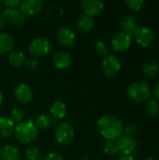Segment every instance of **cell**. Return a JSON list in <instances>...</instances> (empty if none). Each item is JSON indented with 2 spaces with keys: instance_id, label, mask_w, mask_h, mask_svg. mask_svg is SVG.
Returning <instances> with one entry per match:
<instances>
[{
  "instance_id": "cell-21",
  "label": "cell",
  "mask_w": 159,
  "mask_h": 160,
  "mask_svg": "<svg viewBox=\"0 0 159 160\" xmlns=\"http://www.w3.org/2000/svg\"><path fill=\"white\" fill-rule=\"evenodd\" d=\"M8 63L12 66V67H22L26 59H25V54L21 50H13L9 52L8 54Z\"/></svg>"
},
{
  "instance_id": "cell-19",
  "label": "cell",
  "mask_w": 159,
  "mask_h": 160,
  "mask_svg": "<svg viewBox=\"0 0 159 160\" xmlns=\"http://www.w3.org/2000/svg\"><path fill=\"white\" fill-rule=\"evenodd\" d=\"M77 26H78V29L80 30V32H82L83 34H87V33H90L94 29L95 21L93 18L82 13L80 15V17L78 19Z\"/></svg>"
},
{
  "instance_id": "cell-4",
  "label": "cell",
  "mask_w": 159,
  "mask_h": 160,
  "mask_svg": "<svg viewBox=\"0 0 159 160\" xmlns=\"http://www.w3.org/2000/svg\"><path fill=\"white\" fill-rule=\"evenodd\" d=\"M75 137V131L73 127L67 122H61L55 128L54 138L55 141L62 146L69 145Z\"/></svg>"
},
{
  "instance_id": "cell-22",
  "label": "cell",
  "mask_w": 159,
  "mask_h": 160,
  "mask_svg": "<svg viewBox=\"0 0 159 160\" xmlns=\"http://www.w3.org/2000/svg\"><path fill=\"white\" fill-rule=\"evenodd\" d=\"M14 40L12 37L7 33L0 34V55L10 52L13 49Z\"/></svg>"
},
{
  "instance_id": "cell-30",
  "label": "cell",
  "mask_w": 159,
  "mask_h": 160,
  "mask_svg": "<svg viewBox=\"0 0 159 160\" xmlns=\"http://www.w3.org/2000/svg\"><path fill=\"white\" fill-rule=\"evenodd\" d=\"M95 50L98 54L106 55L109 52L108 45L103 40H97L95 42Z\"/></svg>"
},
{
  "instance_id": "cell-28",
  "label": "cell",
  "mask_w": 159,
  "mask_h": 160,
  "mask_svg": "<svg viewBox=\"0 0 159 160\" xmlns=\"http://www.w3.org/2000/svg\"><path fill=\"white\" fill-rule=\"evenodd\" d=\"M24 157L26 160H41V152L37 147H30L26 150Z\"/></svg>"
},
{
  "instance_id": "cell-18",
  "label": "cell",
  "mask_w": 159,
  "mask_h": 160,
  "mask_svg": "<svg viewBox=\"0 0 159 160\" xmlns=\"http://www.w3.org/2000/svg\"><path fill=\"white\" fill-rule=\"evenodd\" d=\"M50 112L53 119L63 120L67 114V108L64 102L55 101L52 104V106L50 108Z\"/></svg>"
},
{
  "instance_id": "cell-26",
  "label": "cell",
  "mask_w": 159,
  "mask_h": 160,
  "mask_svg": "<svg viewBox=\"0 0 159 160\" xmlns=\"http://www.w3.org/2000/svg\"><path fill=\"white\" fill-rule=\"evenodd\" d=\"M103 152L107 156H114L118 153L117 142L114 140H107L103 145Z\"/></svg>"
},
{
  "instance_id": "cell-10",
  "label": "cell",
  "mask_w": 159,
  "mask_h": 160,
  "mask_svg": "<svg viewBox=\"0 0 159 160\" xmlns=\"http://www.w3.org/2000/svg\"><path fill=\"white\" fill-rule=\"evenodd\" d=\"M1 18L5 22H8L9 23L17 26H21L24 24L26 17L20 9L16 8H5L1 12Z\"/></svg>"
},
{
  "instance_id": "cell-41",
  "label": "cell",
  "mask_w": 159,
  "mask_h": 160,
  "mask_svg": "<svg viewBox=\"0 0 159 160\" xmlns=\"http://www.w3.org/2000/svg\"><path fill=\"white\" fill-rule=\"evenodd\" d=\"M97 160H101V159H97Z\"/></svg>"
},
{
  "instance_id": "cell-37",
  "label": "cell",
  "mask_w": 159,
  "mask_h": 160,
  "mask_svg": "<svg viewBox=\"0 0 159 160\" xmlns=\"http://www.w3.org/2000/svg\"><path fill=\"white\" fill-rule=\"evenodd\" d=\"M5 24H6V22L2 18H0V31L5 27Z\"/></svg>"
},
{
  "instance_id": "cell-25",
  "label": "cell",
  "mask_w": 159,
  "mask_h": 160,
  "mask_svg": "<svg viewBox=\"0 0 159 160\" xmlns=\"http://www.w3.org/2000/svg\"><path fill=\"white\" fill-rule=\"evenodd\" d=\"M145 112L150 116H157L159 113V102L156 99H150L144 106Z\"/></svg>"
},
{
  "instance_id": "cell-31",
  "label": "cell",
  "mask_w": 159,
  "mask_h": 160,
  "mask_svg": "<svg viewBox=\"0 0 159 160\" xmlns=\"http://www.w3.org/2000/svg\"><path fill=\"white\" fill-rule=\"evenodd\" d=\"M25 65H26V68L29 71H35L37 69V68L39 66V62L37 58L31 57L25 61Z\"/></svg>"
},
{
  "instance_id": "cell-3",
  "label": "cell",
  "mask_w": 159,
  "mask_h": 160,
  "mask_svg": "<svg viewBox=\"0 0 159 160\" xmlns=\"http://www.w3.org/2000/svg\"><path fill=\"white\" fill-rule=\"evenodd\" d=\"M127 93L131 100L135 102H144L151 98L152 90L146 82H136L128 86Z\"/></svg>"
},
{
  "instance_id": "cell-34",
  "label": "cell",
  "mask_w": 159,
  "mask_h": 160,
  "mask_svg": "<svg viewBox=\"0 0 159 160\" xmlns=\"http://www.w3.org/2000/svg\"><path fill=\"white\" fill-rule=\"evenodd\" d=\"M42 160H65L64 158L57 153H50L49 155H47Z\"/></svg>"
},
{
  "instance_id": "cell-16",
  "label": "cell",
  "mask_w": 159,
  "mask_h": 160,
  "mask_svg": "<svg viewBox=\"0 0 159 160\" xmlns=\"http://www.w3.org/2000/svg\"><path fill=\"white\" fill-rule=\"evenodd\" d=\"M120 25L122 29L124 30L126 34L130 36L131 38L134 36L136 30L138 29V23H137V19L134 15H126L123 17V19L120 22Z\"/></svg>"
},
{
  "instance_id": "cell-2",
  "label": "cell",
  "mask_w": 159,
  "mask_h": 160,
  "mask_svg": "<svg viewBox=\"0 0 159 160\" xmlns=\"http://www.w3.org/2000/svg\"><path fill=\"white\" fill-rule=\"evenodd\" d=\"M38 135V128L32 119L22 121L15 126L14 136L15 139L22 144H30L34 142Z\"/></svg>"
},
{
  "instance_id": "cell-17",
  "label": "cell",
  "mask_w": 159,
  "mask_h": 160,
  "mask_svg": "<svg viewBox=\"0 0 159 160\" xmlns=\"http://www.w3.org/2000/svg\"><path fill=\"white\" fill-rule=\"evenodd\" d=\"M15 124L9 119V117H0V139L8 138L14 133Z\"/></svg>"
},
{
  "instance_id": "cell-36",
  "label": "cell",
  "mask_w": 159,
  "mask_h": 160,
  "mask_svg": "<svg viewBox=\"0 0 159 160\" xmlns=\"http://www.w3.org/2000/svg\"><path fill=\"white\" fill-rule=\"evenodd\" d=\"M116 160H136L132 156H120Z\"/></svg>"
},
{
  "instance_id": "cell-11",
  "label": "cell",
  "mask_w": 159,
  "mask_h": 160,
  "mask_svg": "<svg viewBox=\"0 0 159 160\" xmlns=\"http://www.w3.org/2000/svg\"><path fill=\"white\" fill-rule=\"evenodd\" d=\"M83 14L93 18L102 13L105 8V4L101 0H82L81 2Z\"/></svg>"
},
{
  "instance_id": "cell-29",
  "label": "cell",
  "mask_w": 159,
  "mask_h": 160,
  "mask_svg": "<svg viewBox=\"0 0 159 160\" xmlns=\"http://www.w3.org/2000/svg\"><path fill=\"white\" fill-rule=\"evenodd\" d=\"M24 118V113H23V111L19 109V108H15L11 111L10 112V116H9V119L15 124V123H22V120Z\"/></svg>"
},
{
  "instance_id": "cell-24",
  "label": "cell",
  "mask_w": 159,
  "mask_h": 160,
  "mask_svg": "<svg viewBox=\"0 0 159 160\" xmlns=\"http://www.w3.org/2000/svg\"><path fill=\"white\" fill-rule=\"evenodd\" d=\"M159 67L157 63L154 60H147L142 66V73L147 78H154L157 75Z\"/></svg>"
},
{
  "instance_id": "cell-6",
  "label": "cell",
  "mask_w": 159,
  "mask_h": 160,
  "mask_svg": "<svg viewBox=\"0 0 159 160\" xmlns=\"http://www.w3.org/2000/svg\"><path fill=\"white\" fill-rule=\"evenodd\" d=\"M101 67H102L103 73L107 77L114 78L119 74V72L122 68V63H121L119 57H117L116 55L108 54L103 58Z\"/></svg>"
},
{
  "instance_id": "cell-32",
  "label": "cell",
  "mask_w": 159,
  "mask_h": 160,
  "mask_svg": "<svg viewBox=\"0 0 159 160\" xmlns=\"http://www.w3.org/2000/svg\"><path fill=\"white\" fill-rule=\"evenodd\" d=\"M124 131L125 135L133 138V136H135L138 133V128L135 124H129L126 128H124Z\"/></svg>"
},
{
  "instance_id": "cell-12",
  "label": "cell",
  "mask_w": 159,
  "mask_h": 160,
  "mask_svg": "<svg viewBox=\"0 0 159 160\" xmlns=\"http://www.w3.org/2000/svg\"><path fill=\"white\" fill-rule=\"evenodd\" d=\"M56 38L62 46L70 47L76 41V34L70 28L67 26H61L57 29Z\"/></svg>"
},
{
  "instance_id": "cell-40",
  "label": "cell",
  "mask_w": 159,
  "mask_h": 160,
  "mask_svg": "<svg viewBox=\"0 0 159 160\" xmlns=\"http://www.w3.org/2000/svg\"><path fill=\"white\" fill-rule=\"evenodd\" d=\"M1 149H2V147H1V146H0V152H1Z\"/></svg>"
},
{
  "instance_id": "cell-7",
  "label": "cell",
  "mask_w": 159,
  "mask_h": 160,
  "mask_svg": "<svg viewBox=\"0 0 159 160\" xmlns=\"http://www.w3.org/2000/svg\"><path fill=\"white\" fill-rule=\"evenodd\" d=\"M117 147L121 156H133L138 150V142L134 138L123 135L117 142Z\"/></svg>"
},
{
  "instance_id": "cell-15",
  "label": "cell",
  "mask_w": 159,
  "mask_h": 160,
  "mask_svg": "<svg viewBox=\"0 0 159 160\" xmlns=\"http://www.w3.org/2000/svg\"><path fill=\"white\" fill-rule=\"evenodd\" d=\"M52 63L58 69H67L71 65V56L65 51H57L52 56Z\"/></svg>"
},
{
  "instance_id": "cell-39",
  "label": "cell",
  "mask_w": 159,
  "mask_h": 160,
  "mask_svg": "<svg viewBox=\"0 0 159 160\" xmlns=\"http://www.w3.org/2000/svg\"><path fill=\"white\" fill-rule=\"evenodd\" d=\"M142 160H156L155 158H143V159Z\"/></svg>"
},
{
  "instance_id": "cell-27",
  "label": "cell",
  "mask_w": 159,
  "mask_h": 160,
  "mask_svg": "<svg viewBox=\"0 0 159 160\" xmlns=\"http://www.w3.org/2000/svg\"><path fill=\"white\" fill-rule=\"evenodd\" d=\"M124 3L128 9L135 11V12L140 11L145 4L143 0H126Z\"/></svg>"
},
{
  "instance_id": "cell-33",
  "label": "cell",
  "mask_w": 159,
  "mask_h": 160,
  "mask_svg": "<svg viewBox=\"0 0 159 160\" xmlns=\"http://www.w3.org/2000/svg\"><path fill=\"white\" fill-rule=\"evenodd\" d=\"M21 3H22V1H20V0H4V1H2V4L6 8H14L17 6H20Z\"/></svg>"
},
{
  "instance_id": "cell-23",
  "label": "cell",
  "mask_w": 159,
  "mask_h": 160,
  "mask_svg": "<svg viewBox=\"0 0 159 160\" xmlns=\"http://www.w3.org/2000/svg\"><path fill=\"white\" fill-rule=\"evenodd\" d=\"M34 123L37 128H39L42 129H47V128H50L54 124V119L52 117L51 114L46 113V112H42L37 116Z\"/></svg>"
},
{
  "instance_id": "cell-20",
  "label": "cell",
  "mask_w": 159,
  "mask_h": 160,
  "mask_svg": "<svg viewBox=\"0 0 159 160\" xmlns=\"http://www.w3.org/2000/svg\"><path fill=\"white\" fill-rule=\"evenodd\" d=\"M0 160H21V155L14 145H5L0 152Z\"/></svg>"
},
{
  "instance_id": "cell-8",
  "label": "cell",
  "mask_w": 159,
  "mask_h": 160,
  "mask_svg": "<svg viewBox=\"0 0 159 160\" xmlns=\"http://www.w3.org/2000/svg\"><path fill=\"white\" fill-rule=\"evenodd\" d=\"M132 42V38L123 31L116 32L113 34L111 39V45L113 51L117 52H122L127 51Z\"/></svg>"
},
{
  "instance_id": "cell-14",
  "label": "cell",
  "mask_w": 159,
  "mask_h": 160,
  "mask_svg": "<svg viewBox=\"0 0 159 160\" xmlns=\"http://www.w3.org/2000/svg\"><path fill=\"white\" fill-rule=\"evenodd\" d=\"M43 8V3L40 0H24L20 5V10L26 16H36Z\"/></svg>"
},
{
  "instance_id": "cell-38",
  "label": "cell",
  "mask_w": 159,
  "mask_h": 160,
  "mask_svg": "<svg viewBox=\"0 0 159 160\" xmlns=\"http://www.w3.org/2000/svg\"><path fill=\"white\" fill-rule=\"evenodd\" d=\"M3 100H4V97H3V93L1 92V90H0V106L2 105V103H3Z\"/></svg>"
},
{
  "instance_id": "cell-9",
  "label": "cell",
  "mask_w": 159,
  "mask_h": 160,
  "mask_svg": "<svg viewBox=\"0 0 159 160\" xmlns=\"http://www.w3.org/2000/svg\"><path fill=\"white\" fill-rule=\"evenodd\" d=\"M133 38L140 46H142L143 48H147V47L151 46L152 43L154 42L155 34L149 27L140 26L136 30Z\"/></svg>"
},
{
  "instance_id": "cell-5",
  "label": "cell",
  "mask_w": 159,
  "mask_h": 160,
  "mask_svg": "<svg viewBox=\"0 0 159 160\" xmlns=\"http://www.w3.org/2000/svg\"><path fill=\"white\" fill-rule=\"evenodd\" d=\"M52 50V43L51 41L43 37L35 38L28 46V51L30 54L36 57H41L48 54Z\"/></svg>"
},
{
  "instance_id": "cell-1",
  "label": "cell",
  "mask_w": 159,
  "mask_h": 160,
  "mask_svg": "<svg viewBox=\"0 0 159 160\" xmlns=\"http://www.w3.org/2000/svg\"><path fill=\"white\" fill-rule=\"evenodd\" d=\"M97 128L99 134L107 140H116L124 132V126L120 118L112 114L101 116L97 122Z\"/></svg>"
},
{
  "instance_id": "cell-35",
  "label": "cell",
  "mask_w": 159,
  "mask_h": 160,
  "mask_svg": "<svg viewBox=\"0 0 159 160\" xmlns=\"http://www.w3.org/2000/svg\"><path fill=\"white\" fill-rule=\"evenodd\" d=\"M154 96L156 98V100H157L159 102V83L156 85V87L154 89Z\"/></svg>"
},
{
  "instance_id": "cell-13",
  "label": "cell",
  "mask_w": 159,
  "mask_h": 160,
  "mask_svg": "<svg viewBox=\"0 0 159 160\" xmlns=\"http://www.w3.org/2000/svg\"><path fill=\"white\" fill-rule=\"evenodd\" d=\"M14 96L19 102L22 104H27L33 99V90L31 86L27 83L21 82L16 85L14 89Z\"/></svg>"
},
{
  "instance_id": "cell-42",
  "label": "cell",
  "mask_w": 159,
  "mask_h": 160,
  "mask_svg": "<svg viewBox=\"0 0 159 160\" xmlns=\"http://www.w3.org/2000/svg\"><path fill=\"white\" fill-rule=\"evenodd\" d=\"M158 44H159V40H158Z\"/></svg>"
}]
</instances>
